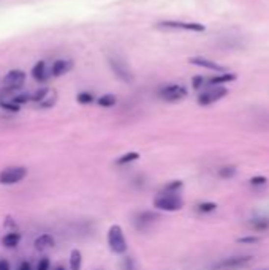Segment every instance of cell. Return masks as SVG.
<instances>
[{
	"label": "cell",
	"mask_w": 269,
	"mask_h": 270,
	"mask_svg": "<svg viewBox=\"0 0 269 270\" xmlns=\"http://www.w3.org/2000/svg\"><path fill=\"white\" fill-rule=\"evenodd\" d=\"M215 209H217L215 202H201V204H198V212H201V213H211V212H214Z\"/></svg>",
	"instance_id": "obj_24"
},
{
	"label": "cell",
	"mask_w": 269,
	"mask_h": 270,
	"mask_svg": "<svg viewBox=\"0 0 269 270\" xmlns=\"http://www.w3.org/2000/svg\"><path fill=\"white\" fill-rule=\"evenodd\" d=\"M109 65L112 68V71L122 79L124 82H132L133 81V74H132V71L129 68V65L124 62V60H120V59H109Z\"/></svg>",
	"instance_id": "obj_8"
},
{
	"label": "cell",
	"mask_w": 269,
	"mask_h": 270,
	"mask_svg": "<svg viewBox=\"0 0 269 270\" xmlns=\"http://www.w3.org/2000/svg\"><path fill=\"white\" fill-rule=\"evenodd\" d=\"M33 245H35V250L46 251V250H51V248L55 245V240H54V237L51 236V234H41V236H38L37 239H35Z\"/></svg>",
	"instance_id": "obj_13"
},
{
	"label": "cell",
	"mask_w": 269,
	"mask_h": 270,
	"mask_svg": "<svg viewBox=\"0 0 269 270\" xmlns=\"http://www.w3.org/2000/svg\"><path fill=\"white\" fill-rule=\"evenodd\" d=\"M159 97L168 103H176L181 101L187 97V89L181 84H171V85H165L159 90Z\"/></svg>",
	"instance_id": "obj_4"
},
{
	"label": "cell",
	"mask_w": 269,
	"mask_h": 270,
	"mask_svg": "<svg viewBox=\"0 0 269 270\" xmlns=\"http://www.w3.org/2000/svg\"><path fill=\"white\" fill-rule=\"evenodd\" d=\"M26 82V73L23 70H11L6 73V76L3 77V90L6 92H15L18 89H21Z\"/></svg>",
	"instance_id": "obj_5"
},
{
	"label": "cell",
	"mask_w": 269,
	"mask_h": 270,
	"mask_svg": "<svg viewBox=\"0 0 269 270\" xmlns=\"http://www.w3.org/2000/svg\"><path fill=\"white\" fill-rule=\"evenodd\" d=\"M155 218H157V215H155V213L143 212V213H141V215L138 217V221H139V223H152Z\"/></svg>",
	"instance_id": "obj_26"
},
{
	"label": "cell",
	"mask_w": 269,
	"mask_h": 270,
	"mask_svg": "<svg viewBox=\"0 0 269 270\" xmlns=\"http://www.w3.org/2000/svg\"><path fill=\"white\" fill-rule=\"evenodd\" d=\"M192 84H193V89H201L204 84H206V79H204L203 76H195L193 79H192Z\"/></svg>",
	"instance_id": "obj_30"
},
{
	"label": "cell",
	"mask_w": 269,
	"mask_h": 270,
	"mask_svg": "<svg viewBox=\"0 0 269 270\" xmlns=\"http://www.w3.org/2000/svg\"><path fill=\"white\" fill-rule=\"evenodd\" d=\"M188 62L193 63V65H198V67L208 68V70H212V71H218V73H223V71H225V67L218 65V63L212 62V60L204 59V57H190Z\"/></svg>",
	"instance_id": "obj_12"
},
{
	"label": "cell",
	"mask_w": 269,
	"mask_h": 270,
	"mask_svg": "<svg viewBox=\"0 0 269 270\" xmlns=\"http://www.w3.org/2000/svg\"><path fill=\"white\" fill-rule=\"evenodd\" d=\"M260 240H261V237H257V236H249V237H241V239H238L239 244H249V245L258 244Z\"/></svg>",
	"instance_id": "obj_29"
},
{
	"label": "cell",
	"mask_w": 269,
	"mask_h": 270,
	"mask_svg": "<svg viewBox=\"0 0 269 270\" xmlns=\"http://www.w3.org/2000/svg\"><path fill=\"white\" fill-rule=\"evenodd\" d=\"M252 226H253V229H257V231H265L269 227V221L268 220H252Z\"/></svg>",
	"instance_id": "obj_25"
},
{
	"label": "cell",
	"mask_w": 269,
	"mask_h": 270,
	"mask_svg": "<svg viewBox=\"0 0 269 270\" xmlns=\"http://www.w3.org/2000/svg\"><path fill=\"white\" fill-rule=\"evenodd\" d=\"M154 207L161 212H178L184 207V199L178 193H161L154 199Z\"/></svg>",
	"instance_id": "obj_2"
},
{
	"label": "cell",
	"mask_w": 269,
	"mask_h": 270,
	"mask_svg": "<svg viewBox=\"0 0 269 270\" xmlns=\"http://www.w3.org/2000/svg\"><path fill=\"white\" fill-rule=\"evenodd\" d=\"M18 270H32V264H30V262L24 261V262H21V266H19Z\"/></svg>",
	"instance_id": "obj_33"
},
{
	"label": "cell",
	"mask_w": 269,
	"mask_h": 270,
	"mask_svg": "<svg viewBox=\"0 0 269 270\" xmlns=\"http://www.w3.org/2000/svg\"><path fill=\"white\" fill-rule=\"evenodd\" d=\"M139 156H141V155H139L138 152H127V153H124V155H120L119 158L116 160V165H119V166L129 165V163L138 161Z\"/></svg>",
	"instance_id": "obj_17"
},
{
	"label": "cell",
	"mask_w": 269,
	"mask_h": 270,
	"mask_svg": "<svg viewBox=\"0 0 269 270\" xmlns=\"http://www.w3.org/2000/svg\"><path fill=\"white\" fill-rule=\"evenodd\" d=\"M97 103H98V106H102V108H112V106L117 103V98L112 94H106V95H102L100 98H98Z\"/></svg>",
	"instance_id": "obj_19"
},
{
	"label": "cell",
	"mask_w": 269,
	"mask_h": 270,
	"mask_svg": "<svg viewBox=\"0 0 269 270\" xmlns=\"http://www.w3.org/2000/svg\"><path fill=\"white\" fill-rule=\"evenodd\" d=\"M226 94H228V90H226L225 87H220V85H212L211 89L203 92V94L198 97V103H200L201 106H209L212 103L218 101V99H222Z\"/></svg>",
	"instance_id": "obj_6"
},
{
	"label": "cell",
	"mask_w": 269,
	"mask_h": 270,
	"mask_svg": "<svg viewBox=\"0 0 269 270\" xmlns=\"http://www.w3.org/2000/svg\"><path fill=\"white\" fill-rule=\"evenodd\" d=\"M184 187V183L181 180H173L165 185V193H178V191Z\"/></svg>",
	"instance_id": "obj_21"
},
{
	"label": "cell",
	"mask_w": 269,
	"mask_h": 270,
	"mask_svg": "<svg viewBox=\"0 0 269 270\" xmlns=\"http://www.w3.org/2000/svg\"><path fill=\"white\" fill-rule=\"evenodd\" d=\"M54 270H65V267H63V266H57Z\"/></svg>",
	"instance_id": "obj_34"
},
{
	"label": "cell",
	"mask_w": 269,
	"mask_h": 270,
	"mask_svg": "<svg viewBox=\"0 0 269 270\" xmlns=\"http://www.w3.org/2000/svg\"><path fill=\"white\" fill-rule=\"evenodd\" d=\"M73 68V62L72 60H65V59H59V60H55L53 63V67H51V76L54 77H59L62 74H67L70 70Z\"/></svg>",
	"instance_id": "obj_10"
},
{
	"label": "cell",
	"mask_w": 269,
	"mask_h": 270,
	"mask_svg": "<svg viewBox=\"0 0 269 270\" xmlns=\"http://www.w3.org/2000/svg\"><path fill=\"white\" fill-rule=\"evenodd\" d=\"M161 27H169V28H181V30H190V32H203L206 30V27L198 23H182V21H163L160 23Z\"/></svg>",
	"instance_id": "obj_9"
},
{
	"label": "cell",
	"mask_w": 269,
	"mask_h": 270,
	"mask_svg": "<svg viewBox=\"0 0 269 270\" xmlns=\"http://www.w3.org/2000/svg\"><path fill=\"white\" fill-rule=\"evenodd\" d=\"M10 101H13L15 104L21 106V104H26V103H29L30 101V95H27V94H21V95H13L10 98Z\"/></svg>",
	"instance_id": "obj_23"
},
{
	"label": "cell",
	"mask_w": 269,
	"mask_h": 270,
	"mask_svg": "<svg viewBox=\"0 0 269 270\" xmlns=\"http://www.w3.org/2000/svg\"><path fill=\"white\" fill-rule=\"evenodd\" d=\"M235 79H236V74L225 73V74H220V76L211 77V79H206V84H209V85H218V84H225V82H230V81H235Z\"/></svg>",
	"instance_id": "obj_18"
},
{
	"label": "cell",
	"mask_w": 269,
	"mask_h": 270,
	"mask_svg": "<svg viewBox=\"0 0 269 270\" xmlns=\"http://www.w3.org/2000/svg\"><path fill=\"white\" fill-rule=\"evenodd\" d=\"M32 76H33V79L38 81V82H45V81L49 79L51 71H48L45 60H40V62L35 63V67L32 68Z\"/></svg>",
	"instance_id": "obj_11"
},
{
	"label": "cell",
	"mask_w": 269,
	"mask_h": 270,
	"mask_svg": "<svg viewBox=\"0 0 269 270\" xmlns=\"http://www.w3.org/2000/svg\"><path fill=\"white\" fill-rule=\"evenodd\" d=\"M106 242H108L109 250L114 254H125L127 250H129V245H127V239H125L124 229L119 224H112L108 229Z\"/></svg>",
	"instance_id": "obj_1"
},
{
	"label": "cell",
	"mask_w": 269,
	"mask_h": 270,
	"mask_svg": "<svg viewBox=\"0 0 269 270\" xmlns=\"http://www.w3.org/2000/svg\"><path fill=\"white\" fill-rule=\"evenodd\" d=\"M0 108L8 111V112H19L21 106L15 104L13 101H10V99H0Z\"/></svg>",
	"instance_id": "obj_20"
},
{
	"label": "cell",
	"mask_w": 269,
	"mask_h": 270,
	"mask_svg": "<svg viewBox=\"0 0 269 270\" xmlns=\"http://www.w3.org/2000/svg\"><path fill=\"white\" fill-rule=\"evenodd\" d=\"M49 267H51V262H49L48 258H43V259H40L37 270H49Z\"/></svg>",
	"instance_id": "obj_31"
},
{
	"label": "cell",
	"mask_w": 269,
	"mask_h": 270,
	"mask_svg": "<svg viewBox=\"0 0 269 270\" xmlns=\"http://www.w3.org/2000/svg\"><path fill=\"white\" fill-rule=\"evenodd\" d=\"M252 262V256H231V258H226L220 261L218 264L214 267L215 270H235L241 269Z\"/></svg>",
	"instance_id": "obj_7"
},
{
	"label": "cell",
	"mask_w": 269,
	"mask_h": 270,
	"mask_svg": "<svg viewBox=\"0 0 269 270\" xmlns=\"http://www.w3.org/2000/svg\"><path fill=\"white\" fill-rule=\"evenodd\" d=\"M29 171L24 166H10V168H5L2 172H0V185H16L19 182H23Z\"/></svg>",
	"instance_id": "obj_3"
},
{
	"label": "cell",
	"mask_w": 269,
	"mask_h": 270,
	"mask_svg": "<svg viewBox=\"0 0 269 270\" xmlns=\"http://www.w3.org/2000/svg\"><path fill=\"white\" fill-rule=\"evenodd\" d=\"M76 99H78V103H81V104H90L95 98L90 92H81V94H78Z\"/></svg>",
	"instance_id": "obj_22"
},
{
	"label": "cell",
	"mask_w": 269,
	"mask_h": 270,
	"mask_svg": "<svg viewBox=\"0 0 269 270\" xmlns=\"http://www.w3.org/2000/svg\"><path fill=\"white\" fill-rule=\"evenodd\" d=\"M235 174H236V168H233V166H226L218 171V175L223 177V179H230V177H233Z\"/></svg>",
	"instance_id": "obj_27"
},
{
	"label": "cell",
	"mask_w": 269,
	"mask_h": 270,
	"mask_svg": "<svg viewBox=\"0 0 269 270\" xmlns=\"http://www.w3.org/2000/svg\"><path fill=\"white\" fill-rule=\"evenodd\" d=\"M266 183H268V179L263 175H257V177H252L250 179L252 187H261V185H266Z\"/></svg>",
	"instance_id": "obj_28"
},
{
	"label": "cell",
	"mask_w": 269,
	"mask_h": 270,
	"mask_svg": "<svg viewBox=\"0 0 269 270\" xmlns=\"http://www.w3.org/2000/svg\"><path fill=\"white\" fill-rule=\"evenodd\" d=\"M0 270H11L10 262L6 259H0Z\"/></svg>",
	"instance_id": "obj_32"
},
{
	"label": "cell",
	"mask_w": 269,
	"mask_h": 270,
	"mask_svg": "<svg viewBox=\"0 0 269 270\" xmlns=\"http://www.w3.org/2000/svg\"><path fill=\"white\" fill-rule=\"evenodd\" d=\"M55 101H57V92L49 89L48 94L45 95V98L38 103V106L40 108H43V109H48V108H53V106L55 104Z\"/></svg>",
	"instance_id": "obj_16"
},
{
	"label": "cell",
	"mask_w": 269,
	"mask_h": 270,
	"mask_svg": "<svg viewBox=\"0 0 269 270\" xmlns=\"http://www.w3.org/2000/svg\"><path fill=\"white\" fill-rule=\"evenodd\" d=\"M82 269V253L73 248L70 253V270H81Z\"/></svg>",
	"instance_id": "obj_15"
},
{
	"label": "cell",
	"mask_w": 269,
	"mask_h": 270,
	"mask_svg": "<svg viewBox=\"0 0 269 270\" xmlns=\"http://www.w3.org/2000/svg\"><path fill=\"white\" fill-rule=\"evenodd\" d=\"M21 242V234L16 232V231H11L8 234H5V236L2 237V245L5 248H8V250H11V248H16L19 245Z\"/></svg>",
	"instance_id": "obj_14"
}]
</instances>
